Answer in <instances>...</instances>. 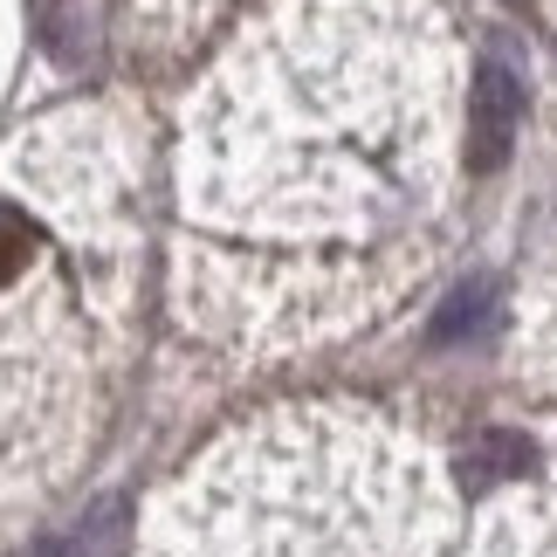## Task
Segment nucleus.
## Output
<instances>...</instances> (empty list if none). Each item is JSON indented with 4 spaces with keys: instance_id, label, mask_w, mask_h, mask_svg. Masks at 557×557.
I'll list each match as a JSON object with an SVG mask.
<instances>
[{
    "instance_id": "f03ea898",
    "label": "nucleus",
    "mask_w": 557,
    "mask_h": 557,
    "mask_svg": "<svg viewBox=\"0 0 557 557\" xmlns=\"http://www.w3.org/2000/svg\"><path fill=\"white\" fill-rule=\"evenodd\" d=\"M517 124H523V83L509 62H482L475 70V90H468V165L475 173H496L517 145Z\"/></svg>"
},
{
    "instance_id": "39448f33",
    "label": "nucleus",
    "mask_w": 557,
    "mask_h": 557,
    "mask_svg": "<svg viewBox=\"0 0 557 557\" xmlns=\"http://www.w3.org/2000/svg\"><path fill=\"white\" fill-rule=\"evenodd\" d=\"M35 557H62V550H35Z\"/></svg>"
},
{
    "instance_id": "7ed1b4c3",
    "label": "nucleus",
    "mask_w": 557,
    "mask_h": 557,
    "mask_svg": "<svg viewBox=\"0 0 557 557\" xmlns=\"http://www.w3.org/2000/svg\"><path fill=\"white\" fill-rule=\"evenodd\" d=\"M488 317H496V283H488V275H468V283L434 310V331L426 337H434V345H468V337L488 331Z\"/></svg>"
},
{
    "instance_id": "20e7f679",
    "label": "nucleus",
    "mask_w": 557,
    "mask_h": 557,
    "mask_svg": "<svg viewBox=\"0 0 557 557\" xmlns=\"http://www.w3.org/2000/svg\"><path fill=\"white\" fill-rule=\"evenodd\" d=\"M530 461H537V447L523 434H482L468 447V475H523Z\"/></svg>"
},
{
    "instance_id": "f257e3e1",
    "label": "nucleus",
    "mask_w": 557,
    "mask_h": 557,
    "mask_svg": "<svg viewBox=\"0 0 557 557\" xmlns=\"http://www.w3.org/2000/svg\"><path fill=\"white\" fill-rule=\"evenodd\" d=\"M379 509L366 441L296 420L221 447L159 509L152 557H385Z\"/></svg>"
}]
</instances>
